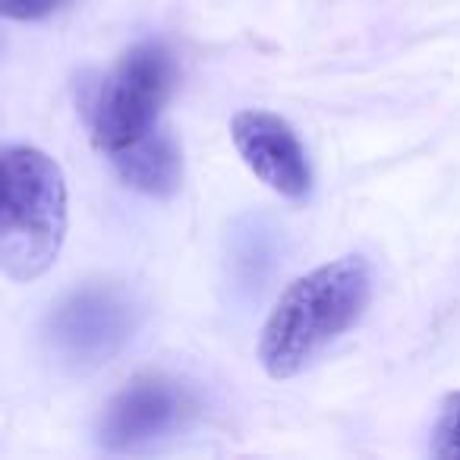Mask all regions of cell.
I'll list each match as a JSON object with an SVG mask.
<instances>
[{
	"mask_svg": "<svg viewBox=\"0 0 460 460\" xmlns=\"http://www.w3.org/2000/svg\"><path fill=\"white\" fill-rule=\"evenodd\" d=\"M230 139L240 158L269 190L284 199H306L313 186L306 148L300 146L294 127L271 111H240L230 120Z\"/></svg>",
	"mask_w": 460,
	"mask_h": 460,
	"instance_id": "cell-6",
	"label": "cell"
},
{
	"mask_svg": "<svg viewBox=\"0 0 460 460\" xmlns=\"http://www.w3.org/2000/svg\"><path fill=\"white\" fill-rule=\"evenodd\" d=\"M139 325V306L120 284H83L48 315V344L70 369L89 372L111 363Z\"/></svg>",
	"mask_w": 460,
	"mask_h": 460,
	"instance_id": "cell-4",
	"label": "cell"
},
{
	"mask_svg": "<svg viewBox=\"0 0 460 460\" xmlns=\"http://www.w3.org/2000/svg\"><path fill=\"white\" fill-rule=\"evenodd\" d=\"M196 416V397L167 376H136L104 407L98 441L111 454H139L183 432Z\"/></svg>",
	"mask_w": 460,
	"mask_h": 460,
	"instance_id": "cell-5",
	"label": "cell"
},
{
	"mask_svg": "<svg viewBox=\"0 0 460 460\" xmlns=\"http://www.w3.org/2000/svg\"><path fill=\"white\" fill-rule=\"evenodd\" d=\"M120 180L133 190L155 199H167L183 183V158L171 133L155 127L142 139L123 146L120 152L108 155Z\"/></svg>",
	"mask_w": 460,
	"mask_h": 460,
	"instance_id": "cell-7",
	"label": "cell"
},
{
	"mask_svg": "<svg viewBox=\"0 0 460 460\" xmlns=\"http://www.w3.org/2000/svg\"><path fill=\"white\" fill-rule=\"evenodd\" d=\"M70 0H0V16L16 22H35L48 20L58 10H64Z\"/></svg>",
	"mask_w": 460,
	"mask_h": 460,
	"instance_id": "cell-9",
	"label": "cell"
},
{
	"mask_svg": "<svg viewBox=\"0 0 460 460\" xmlns=\"http://www.w3.org/2000/svg\"><path fill=\"white\" fill-rule=\"evenodd\" d=\"M372 300V269L363 256H341L296 278L275 303L259 338V363L271 378H294L350 332Z\"/></svg>",
	"mask_w": 460,
	"mask_h": 460,
	"instance_id": "cell-1",
	"label": "cell"
},
{
	"mask_svg": "<svg viewBox=\"0 0 460 460\" xmlns=\"http://www.w3.org/2000/svg\"><path fill=\"white\" fill-rule=\"evenodd\" d=\"M66 237V183L54 158L32 146H0V271L35 281Z\"/></svg>",
	"mask_w": 460,
	"mask_h": 460,
	"instance_id": "cell-2",
	"label": "cell"
},
{
	"mask_svg": "<svg viewBox=\"0 0 460 460\" xmlns=\"http://www.w3.org/2000/svg\"><path fill=\"white\" fill-rule=\"evenodd\" d=\"M177 83V64L164 41H139L120 64L85 85L83 114L104 155L152 133Z\"/></svg>",
	"mask_w": 460,
	"mask_h": 460,
	"instance_id": "cell-3",
	"label": "cell"
},
{
	"mask_svg": "<svg viewBox=\"0 0 460 460\" xmlns=\"http://www.w3.org/2000/svg\"><path fill=\"white\" fill-rule=\"evenodd\" d=\"M432 457L460 460V391L445 397L432 429Z\"/></svg>",
	"mask_w": 460,
	"mask_h": 460,
	"instance_id": "cell-8",
	"label": "cell"
}]
</instances>
